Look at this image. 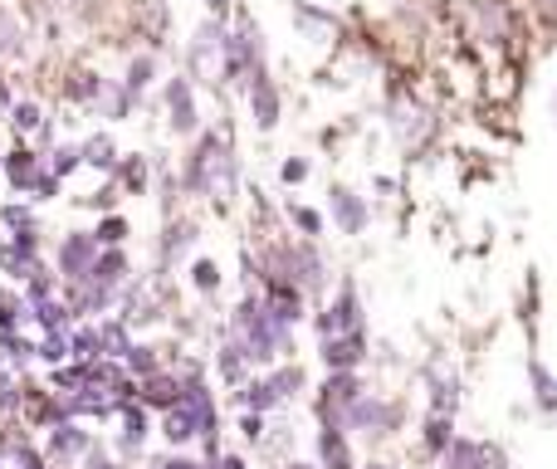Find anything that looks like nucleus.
Here are the masks:
<instances>
[{
  "mask_svg": "<svg viewBox=\"0 0 557 469\" xmlns=\"http://www.w3.org/2000/svg\"><path fill=\"white\" fill-rule=\"evenodd\" d=\"M318 333L327 337H347V333H362V304H357V288L343 284V294H337V304L323 308V318H318Z\"/></svg>",
  "mask_w": 557,
  "mask_h": 469,
  "instance_id": "nucleus-1",
  "label": "nucleus"
},
{
  "mask_svg": "<svg viewBox=\"0 0 557 469\" xmlns=\"http://www.w3.org/2000/svg\"><path fill=\"white\" fill-rule=\"evenodd\" d=\"M343 425H352V431H367V435H386V431L396 425V411H392L386 402H376V396L357 392V402L347 406Z\"/></svg>",
  "mask_w": 557,
  "mask_h": 469,
  "instance_id": "nucleus-2",
  "label": "nucleus"
},
{
  "mask_svg": "<svg viewBox=\"0 0 557 469\" xmlns=\"http://www.w3.org/2000/svg\"><path fill=\"white\" fill-rule=\"evenodd\" d=\"M221 54H225L221 25H206L201 35H196V45H191V69L206 78V84H215V78H221Z\"/></svg>",
  "mask_w": 557,
  "mask_h": 469,
  "instance_id": "nucleus-3",
  "label": "nucleus"
},
{
  "mask_svg": "<svg viewBox=\"0 0 557 469\" xmlns=\"http://www.w3.org/2000/svg\"><path fill=\"white\" fill-rule=\"evenodd\" d=\"M94 259H98V239H94V235H69L64 249H59V269H64L69 279H78V284L88 279Z\"/></svg>",
  "mask_w": 557,
  "mask_h": 469,
  "instance_id": "nucleus-4",
  "label": "nucleus"
},
{
  "mask_svg": "<svg viewBox=\"0 0 557 469\" xmlns=\"http://www.w3.org/2000/svg\"><path fill=\"white\" fill-rule=\"evenodd\" d=\"M367 357V337L362 333H347V337H327L323 343V362L333 367V372H352L357 362Z\"/></svg>",
  "mask_w": 557,
  "mask_h": 469,
  "instance_id": "nucleus-5",
  "label": "nucleus"
},
{
  "mask_svg": "<svg viewBox=\"0 0 557 469\" xmlns=\"http://www.w3.org/2000/svg\"><path fill=\"white\" fill-rule=\"evenodd\" d=\"M333 221H337V231H343V235H362V225H367L362 196H352L347 186H337V192H333Z\"/></svg>",
  "mask_w": 557,
  "mask_h": 469,
  "instance_id": "nucleus-6",
  "label": "nucleus"
},
{
  "mask_svg": "<svg viewBox=\"0 0 557 469\" xmlns=\"http://www.w3.org/2000/svg\"><path fill=\"white\" fill-rule=\"evenodd\" d=\"M162 435H166L172 445H186V441H196V435H201V421H196L191 406L176 402L172 411H166V421H162Z\"/></svg>",
  "mask_w": 557,
  "mask_h": 469,
  "instance_id": "nucleus-7",
  "label": "nucleus"
},
{
  "mask_svg": "<svg viewBox=\"0 0 557 469\" xmlns=\"http://www.w3.org/2000/svg\"><path fill=\"white\" fill-rule=\"evenodd\" d=\"M166 103H172V127H176V133H191V127H196V103H191V88H186V78H172V88H166Z\"/></svg>",
  "mask_w": 557,
  "mask_h": 469,
  "instance_id": "nucleus-8",
  "label": "nucleus"
},
{
  "mask_svg": "<svg viewBox=\"0 0 557 469\" xmlns=\"http://www.w3.org/2000/svg\"><path fill=\"white\" fill-rule=\"evenodd\" d=\"M250 103H255V123L260 127H274L278 123V98H274V88H270V78L255 69V94H250Z\"/></svg>",
  "mask_w": 557,
  "mask_h": 469,
  "instance_id": "nucleus-9",
  "label": "nucleus"
},
{
  "mask_svg": "<svg viewBox=\"0 0 557 469\" xmlns=\"http://www.w3.org/2000/svg\"><path fill=\"white\" fill-rule=\"evenodd\" d=\"M318 455H323L327 469H352V460H347V441L343 431H323L318 435Z\"/></svg>",
  "mask_w": 557,
  "mask_h": 469,
  "instance_id": "nucleus-10",
  "label": "nucleus"
},
{
  "mask_svg": "<svg viewBox=\"0 0 557 469\" xmlns=\"http://www.w3.org/2000/svg\"><path fill=\"white\" fill-rule=\"evenodd\" d=\"M529 377H533V396H539L543 411H557V377L543 362H529Z\"/></svg>",
  "mask_w": 557,
  "mask_h": 469,
  "instance_id": "nucleus-11",
  "label": "nucleus"
},
{
  "mask_svg": "<svg viewBox=\"0 0 557 469\" xmlns=\"http://www.w3.org/2000/svg\"><path fill=\"white\" fill-rule=\"evenodd\" d=\"M5 172H10V182H15L20 192H35V186H39V166H35V157H29V152H15V157H10Z\"/></svg>",
  "mask_w": 557,
  "mask_h": 469,
  "instance_id": "nucleus-12",
  "label": "nucleus"
},
{
  "mask_svg": "<svg viewBox=\"0 0 557 469\" xmlns=\"http://www.w3.org/2000/svg\"><path fill=\"white\" fill-rule=\"evenodd\" d=\"M425 133V113L416 103H396V137H401V143H411V137H421Z\"/></svg>",
  "mask_w": 557,
  "mask_h": 469,
  "instance_id": "nucleus-13",
  "label": "nucleus"
},
{
  "mask_svg": "<svg viewBox=\"0 0 557 469\" xmlns=\"http://www.w3.org/2000/svg\"><path fill=\"white\" fill-rule=\"evenodd\" d=\"M84 445H88V435L78 431V425H54V441H49V451L54 455H84Z\"/></svg>",
  "mask_w": 557,
  "mask_h": 469,
  "instance_id": "nucleus-14",
  "label": "nucleus"
},
{
  "mask_svg": "<svg viewBox=\"0 0 557 469\" xmlns=\"http://www.w3.org/2000/svg\"><path fill=\"white\" fill-rule=\"evenodd\" d=\"M147 402H152V406H166V411H172V406L176 402H182V386H176L172 382V377H147Z\"/></svg>",
  "mask_w": 557,
  "mask_h": 469,
  "instance_id": "nucleus-15",
  "label": "nucleus"
},
{
  "mask_svg": "<svg viewBox=\"0 0 557 469\" xmlns=\"http://www.w3.org/2000/svg\"><path fill=\"white\" fill-rule=\"evenodd\" d=\"M191 279H196V288H201V294H211V288H215V284H221V269H215V264H211V259H196Z\"/></svg>",
  "mask_w": 557,
  "mask_h": 469,
  "instance_id": "nucleus-16",
  "label": "nucleus"
},
{
  "mask_svg": "<svg viewBox=\"0 0 557 469\" xmlns=\"http://www.w3.org/2000/svg\"><path fill=\"white\" fill-rule=\"evenodd\" d=\"M474 469H509L499 445H474Z\"/></svg>",
  "mask_w": 557,
  "mask_h": 469,
  "instance_id": "nucleus-17",
  "label": "nucleus"
},
{
  "mask_svg": "<svg viewBox=\"0 0 557 469\" xmlns=\"http://www.w3.org/2000/svg\"><path fill=\"white\" fill-rule=\"evenodd\" d=\"M127 235V221H103V225H98V245H117V239H123Z\"/></svg>",
  "mask_w": 557,
  "mask_h": 469,
  "instance_id": "nucleus-18",
  "label": "nucleus"
},
{
  "mask_svg": "<svg viewBox=\"0 0 557 469\" xmlns=\"http://www.w3.org/2000/svg\"><path fill=\"white\" fill-rule=\"evenodd\" d=\"M15 39H20L15 20H10V15H5V10H0V54H10V49H15Z\"/></svg>",
  "mask_w": 557,
  "mask_h": 469,
  "instance_id": "nucleus-19",
  "label": "nucleus"
},
{
  "mask_svg": "<svg viewBox=\"0 0 557 469\" xmlns=\"http://www.w3.org/2000/svg\"><path fill=\"white\" fill-rule=\"evenodd\" d=\"M88 162H94V166H113V147H108V137L88 143Z\"/></svg>",
  "mask_w": 557,
  "mask_h": 469,
  "instance_id": "nucleus-20",
  "label": "nucleus"
},
{
  "mask_svg": "<svg viewBox=\"0 0 557 469\" xmlns=\"http://www.w3.org/2000/svg\"><path fill=\"white\" fill-rule=\"evenodd\" d=\"M294 221L304 225L308 235H318V231H323V215H318V211H308V206H298V211H294Z\"/></svg>",
  "mask_w": 557,
  "mask_h": 469,
  "instance_id": "nucleus-21",
  "label": "nucleus"
},
{
  "mask_svg": "<svg viewBox=\"0 0 557 469\" xmlns=\"http://www.w3.org/2000/svg\"><path fill=\"white\" fill-rule=\"evenodd\" d=\"M74 162H78V152L74 147H64V152H54V172L64 176V172H74Z\"/></svg>",
  "mask_w": 557,
  "mask_h": 469,
  "instance_id": "nucleus-22",
  "label": "nucleus"
},
{
  "mask_svg": "<svg viewBox=\"0 0 557 469\" xmlns=\"http://www.w3.org/2000/svg\"><path fill=\"white\" fill-rule=\"evenodd\" d=\"M308 176V162H284V182L294 186V182H304Z\"/></svg>",
  "mask_w": 557,
  "mask_h": 469,
  "instance_id": "nucleus-23",
  "label": "nucleus"
},
{
  "mask_svg": "<svg viewBox=\"0 0 557 469\" xmlns=\"http://www.w3.org/2000/svg\"><path fill=\"white\" fill-rule=\"evenodd\" d=\"M15 123L25 127V133H29V127H39V108H20V113H15Z\"/></svg>",
  "mask_w": 557,
  "mask_h": 469,
  "instance_id": "nucleus-24",
  "label": "nucleus"
},
{
  "mask_svg": "<svg viewBox=\"0 0 557 469\" xmlns=\"http://www.w3.org/2000/svg\"><path fill=\"white\" fill-rule=\"evenodd\" d=\"M260 431H264L260 416H245V435H250V441H260Z\"/></svg>",
  "mask_w": 557,
  "mask_h": 469,
  "instance_id": "nucleus-25",
  "label": "nucleus"
},
{
  "mask_svg": "<svg viewBox=\"0 0 557 469\" xmlns=\"http://www.w3.org/2000/svg\"><path fill=\"white\" fill-rule=\"evenodd\" d=\"M162 469H201V465H196V460H176V455H172V460H162Z\"/></svg>",
  "mask_w": 557,
  "mask_h": 469,
  "instance_id": "nucleus-26",
  "label": "nucleus"
},
{
  "mask_svg": "<svg viewBox=\"0 0 557 469\" xmlns=\"http://www.w3.org/2000/svg\"><path fill=\"white\" fill-rule=\"evenodd\" d=\"M221 469H245V460H235V455H231V460H225Z\"/></svg>",
  "mask_w": 557,
  "mask_h": 469,
  "instance_id": "nucleus-27",
  "label": "nucleus"
},
{
  "mask_svg": "<svg viewBox=\"0 0 557 469\" xmlns=\"http://www.w3.org/2000/svg\"><path fill=\"white\" fill-rule=\"evenodd\" d=\"M211 5H215V10H225V5H231V0H211Z\"/></svg>",
  "mask_w": 557,
  "mask_h": 469,
  "instance_id": "nucleus-28",
  "label": "nucleus"
},
{
  "mask_svg": "<svg viewBox=\"0 0 557 469\" xmlns=\"http://www.w3.org/2000/svg\"><path fill=\"white\" fill-rule=\"evenodd\" d=\"M94 469H113V465H103V460H94Z\"/></svg>",
  "mask_w": 557,
  "mask_h": 469,
  "instance_id": "nucleus-29",
  "label": "nucleus"
},
{
  "mask_svg": "<svg viewBox=\"0 0 557 469\" xmlns=\"http://www.w3.org/2000/svg\"><path fill=\"white\" fill-rule=\"evenodd\" d=\"M372 469H392V465H372Z\"/></svg>",
  "mask_w": 557,
  "mask_h": 469,
  "instance_id": "nucleus-30",
  "label": "nucleus"
}]
</instances>
